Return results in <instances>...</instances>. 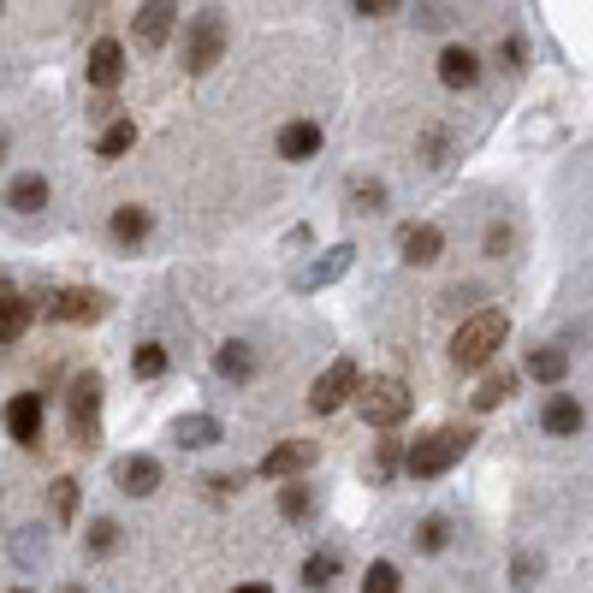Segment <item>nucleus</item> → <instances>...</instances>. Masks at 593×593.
<instances>
[{"mask_svg": "<svg viewBox=\"0 0 593 593\" xmlns=\"http://www.w3.org/2000/svg\"><path fill=\"white\" fill-rule=\"evenodd\" d=\"M31 321H36V303L19 297L12 285H0V351H7V344H19L24 332H31Z\"/></svg>", "mask_w": 593, "mask_h": 593, "instance_id": "15", "label": "nucleus"}, {"mask_svg": "<svg viewBox=\"0 0 593 593\" xmlns=\"http://www.w3.org/2000/svg\"><path fill=\"white\" fill-rule=\"evenodd\" d=\"M356 410H363L368 427H398L410 415V386L398 374H374V380L356 386Z\"/></svg>", "mask_w": 593, "mask_h": 593, "instance_id": "3", "label": "nucleus"}, {"mask_svg": "<svg viewBox=\"0 0 593 593\" xmlns=\"http://www.w3.org/2000/svg\"><path fill=\"white\" fill-rule=\"evenodd\" d=\"M511 392H516V368H511V374H504V368H499V374H487L481 392H475V410H481V415H487V410H499V403L511 398Z\"/></svg>", "mask_w": 593, "mask_h": 593, "instance_id": "28", "label": "nucleus"}, {"mask_svg": "<svg viewBox=\"0 0 593 593\" xmlns=\"http://www.w3.org/2000/svg\"><path fill=\"white\" fill-rule=\"evenodd\" d=\"M214 374L220 380H231V386H250L255 380V351L243 339H226L220 351H214Z\"/></svg>", "mask_w": 593, "mask_h": 593, "instance_id": "19", "label": "nucleus"}, {"mask_svg": "<svg viewBox=\"0 0 593 593\" xmlns=\"http://www.w3.org/2000/svg\"><path fill=\"white\" fill-rule=\"evenodd\" d=\"M528 374H534L540 386H552V392H558L563 374H570V351H558V344H540V351L528 356Z\"/></svg>", "mask_w": 593, "mask_h": 593, "instance_id": "24", "label": "nucleus"}, {"mask_svg": "<svg viewBox=\"0 0 593 593\" xmlns=\"http://www.w3.org/2000/svg\"><path fill=\"white\" fill-rule=\"evenodd\" d=\"M231 593H273L267 582H243V588H231Z\"/></svg>", "mask_w": 593, "mask_h": 593, "instance_id": "42", "label": "nucleus"}, {"mask_svg": "<svg viewBox=\"0 0 593 593\" xmlns=\"http://www.w3.org/2000/svg\"><path fill=\"white\" fill-rule=\"evenodd\" d=\"M42 422H48V410H42V392H19L7 403V433L24 445V452H36L42 445Z\"/></svg>", "mask_w": 593, "mask_h": 593, "instance_id": "11", "label": "nucleus"}, {"mask_svg": "<svg viewBox=\"0 0 593 593\" xmlns=\"http://www.w3.org/2000/svg\"><path fill=\"white\" fill-rule=\"evenodd\" d=\"M321 142H327V132L315 119H292L280 132V161H292V167L297 161H315V155H321Z\"/></svg>", "mask_w": 593, "mask_h": 593, "instance_id": "17", "label": "nucleus"}, {"mask_svg": "<svg viewBox=\"0 0 593 593\" xmlns=\"http://www.w3.org/2000/svg\"><path fill=\"white\" fill-rule=\"evenodd\" d=\"M172 440H179L184 452H208V445H220V422H214V415H202V410H191V415H179V422H172Z\"/></svg>", "mask_w": 593, "mask_h": 593, "instance_id": "21", "label": "nucleus"}, {"mask_svg": "<svg viewBox=\"0 0 593 593\" xmlns=\"http://www.w3.org/2000/svg\"><path fill=\"white\" fill-rule=\"evenodd\" d=\"M119 523H113V516H95V523H90V534H83V546H90V552L95 558H113V552H119Z\"/></svg>", "mask_w": 593, "mask_h": 593, "instance_id": "29", "label": "nucleus"}, {"mask_svg": "<svg viewBox=\"0 0 593 593\" xmlns=\"http://www.w3.org/2000/svg\"><path fill=\"white\" fill-rule=\"evenodd\" d=\"M60 593H90V588H78V582H66V588H60Z\"/></svg>", "mask_w": 593, "mask_h": 593, "instance_id": "43", "label": "nucleus"}, {"mask_svg": "<svg viewBox=\"0 0 593 593\" xmlns=\"http://www.w3.org/2000/svg\"><path fill=\"white\" fill-rule=\"evenodd\" d=\"M540 427L552 433V440H575V433L588 427V410H582V398L575 392H552L540 403Z\"/></svg>", "mask_w": 593, "mask_h": 593, "instance_id": "12", "label": "nucleus"}, {"mask_svg": "<svg viewBox=\"0 0 593 593\" xmlns=\"http://www.w3.org/2000/svg\"><path fill=\"white\" fill-rule=\"evenodd\" d=\"M315 457H321L315 440H285V445H273V452L262 457V475L267 481H297L303 469H315Z\"/></svg>", "mask_w": 593, "mask_h": 593, "instance_id": "10", "label": "nucleus"}, {"mask_svg": "<svg viewBox=\"0 0 593 593\" xmlns=\"http://www.w3.org/2000/svg\"><path fill=\"white\" fill-rule=\"evenodd\" d=\"M132 142H137V125L132 119H113L107 132H101L95 155H101V161H125V155H132Z\"/></svg>", "mask_w": 593, "mask_h": 593, "instance_id": "27", "label": "nucleus"}, {"mask_svg": "<svg viewBox=\"0 0 593 593\" xmlns=\"http://www.w3.org/2000/svg\"><path fill=\"white\" fill-rule=\"evenodd\" d=\"M445 540H452L445 516H422V523H415V546H422V552H445Z\"/></svg>", "mask_w": 593, "mask_h": 593, "instance_id": "33", "label": "nucleus"}, {"mask_svg": "<svg viewBox=\"0 0 593 593\" xmlns=\"http://www.w3.org/2000/svg\"><path fill=\"white\" fill-rule=\"evenodd\" d=\"M469 445H475L469 427H433V433H422V440L403 452V475H410V481H440L445 469H457V463H463Z\"/></svg>", "mask_w": 593, "mask_h": 593, "instance_id": "1", "label": "nucleus"}, {"mask_svg": "<svg viewBox=\"0 0 593 593\" xmlns=\"http://www.w3.org/2000/svg\"><path fill=\"white\" fill-rule=\"evenodd\" d=\"M12 558H19V563H24V570H36V563H42V558H48V540H42V534H36V528H24V534H19V540H12Z\"/></svg>", "mask_w": 593, "mask_h": 593, "instance_id": "35", "label": "nucleus"}, {"mask_svg": "<svg viewBox=\"0 0 593 593\" xmlns=\"http://www.w3.org/2000/svg\"><path fill=\"white\" fill-rule=\"evenodd\" d=\"M504 339H511V315H504V309H475L469 321L452 332V363H457V368L493 363Z\"/></svg>", "mask_w": 593, "mask_h": 593, "instance_id": "2", "label": "nucleus"}, {"mask_svg": "<svg viewBox=\"0 0 593 593\" xmlns=\"http://www.w3.org/2000/svg\"><path fill=\"white\" fill-rule=\"evenodd\" d=\"M511 582H516V588H534V582H540V558H534V552H516V558H511Z\"/></svg>", "mask_w": 593, "mask_h": 593, "instance_id": "37", "label": "nucleus"}, {"mask_svg": "<svg viewBox=\"0 0 593 593\" xmlns=\"http://www.w3.org/2000/svg\"><path fill=\"white\" fill-rule=\"evenodd\" d=\"M398 469H403V452H398V440H380V445H374V457L363 463L368 487H386V481H392Z\"/></svg>", "mask_w": 593, "mask_h": 593, "instance_id": "25", "label": "nucleus"}, {"mask_svg": "<svg viewBox=\"0 0 593 593\" xmlns=\"http://www.w3.org/2000/svg\"><path fill=\"white\" fill-rule=\"evenodd\" d=\"M12 593H31V588H12Z\"/></svg>", "mask_w": 593, "mask_h": 593, "instance_id": "45", "label": "nucleus"}, {"mask_svg": "<svg viewBox=\"0 0 593 593\" xmlns=\"http://www.w3.org/2000/svg\"><path fill=\"white\" fill-rule=\"evenodd\" d=\"M90 83L95 90H119L125 83V42H113V36L95 42L90 48Z\"/></svg>", "mask_w": 593, "mask_h": 593, "instance_id": "16", "label": "nucleus"}, {"mask_svg": "<svg viewBox=\"0 0 593 593\" xmlns=\"http://www.w3.org/2000/svg\"><path fill=\"white\" fill-rule=\"evenodd\" d=\"M42 202H48V179H42V172H19V179L7 184V208L12 214H36Z\"/></svg>", "mask_w": 593, "mask_h": 593, "instance_id": "22", "label": "nucleus"}, {"mask_svg": "<svg viewBox=\"0 0 593 593\" xmlns=\"http://www.w3.org/2000/svg\"><path fill=\"white\" fill-rule=\"evenodd\" d=\"M511 243H516V231L504 226V220L487 226V255H511Z\"/></svg>", "mask_w": 593, "mask_h": 593, "instance_id": "38", "label": "nucleus"}, {"mask_svg": "<svg viewBox=\"0 0 593 593\" xmlns=\"http://www.w3.org/2000/svg\"><path fill=\"white\" fill-rule=\"evenodd\" d=\"M113 481H119V493H132V499H149L155 487L167 481V469H161V457H149V452H132V457H119V463H113Z\"/></svg>", "mask_w": 593, "mask_h": 593, "instance_id": "9", "label": "nucleus"}, {"mask_svg": "<svg viewBox=\"0 0 593 593\" xmlns=\"http://www.w3.org/2000/svg\"><path fill=\"white\" fill-rule=\"evenodd\" d=\"M403 588V575H398V563H386V558H374L368 563V575H363V593H398Z\"/></svg>", "mask_w": 593, "mask_h": 593, "instance_id": "32", "label": "nucleus"}, {"mask_svg": "<svg viewBox=\"0 0 593 593\" xmlns=\"http://www.w3.org/2000/svg\"><path fill=\"white\" fill-rule=\"evenodd\" d=\"M54 516H60V523L78 516V481H54Z\"/></svg>", "mask_w": 593, "mask_h": 593, "instance_id": "36", "label": "nucleus"}, {"mask_svg": "<svg viewBox=\"0 0 593 593\" xmlns=\"http://www.w3.org/2000/svg\"><path fill=\"white\" fill-rule=\"evenodd\" d=\"M356 386H363V374H356V363H351V356H332V363H327V374L309 386V410H315V415H332L339 403H351V398H356Z\"/></svg>", "mask_w": 593, "mask_h": 593, "instance_id": "5", "label": "nucleus"}, {"mask_svg": "<svg viewBox=\"0 0 593 593\" xmlns=\"http://www.w3.org/2000/svg\"><path fill=\"white\" fill-rule=\"evenodd\" d=\"M202 493H208V499H231V493H238V475H208Z\"/></svg>", "mask_w": 593, "mask_h": 593, "instance_id": "39", "label": "nucleus"}, {"mask_svg": "<svg viewBox=\"0 0 593 593\" xmlns=\"http://www.w3.org/2000/svg\"><path fill=\"white\" fill-rule=\"evenodd\" d=\"M132 368H137V380H161L167 374V344H137Z\"/></svg>", "mask_w": 593, "mask_h": 593, "instance_id": "30", "label": "nucleus"}, {"mask_svg": "<svg viewBox=\"0 0 593 593\" xmlns=\"http://www.w3.org/2000/svg\"><path fill=\"white\" fill-rule=\"evenodd\" d=\"M493 66H499V71H511V78H516V71L528 66V42H523V36H504L499 48H493Z\"/></svg>", "mask_w": 593, "mask_h": 593, "instance_id": "34", "label": "nucleus"}, {"mask_svg": "<svg viewBox=\"0 0 593 593\" xmlns=\"http://www.w3.org/2000/svg\"><path fill=\"white\" fill-rule=\"evenodd\" d=\"M48 315H54L60 327H90V321H101V315H107V297L90 292V285H66V292L48 297Z\"/></svg>", "mask_w": 593, "mask_h": 593, "instance_id": "6", "label": "nucleus"}, {"mask_svg": "<svg viewBox=\"0 0 593 593\" xmlns=\"http://www.w3.org/2000/svg\"><path fill=\"white\" fill-rule=\"evenodd\" d=\"M356 12H363V19H386V12H398L392 0H356Z\"/></svg>", "mask_w": 593, "mask_h": 593, "instance_id": "40", "label": "nucleus"}, {"mask_svg": "<svg viewBox=\"0 0 593 593\" xmlns=\"http://www.w3.org/2000/svg\"><path fill=\"white\" fill-rule=\"evenodd\" d=\"M351 262H356L351 243H332V250L309 255V262L297 267V292H321V285H339L344 273H351Z\"/></svg>", "mask_w": 593, "mask_h": 593, "instance_id": "8", "label": "nucleus"}, {"mask_svg": "<svg viewBox=\"0 0 593 593\" xmlns=\"http://www.w3.org/2000/svg\"><path fill=\"white\" fill-rule=\"evenodd\" d=\"M339 546H327V552H315L309 563H303V588H315V593H327L332 582H339Z\"/></svg>", "mask_w": 593, "mask_h": 593, "instance_id": "26", "label": "nucleus"}, {"mask_svg": "<svg viewBox=\"0 0 593 593\" xmlns=\"http://www.w3.org/2000/svg\"><path fill=\"white\" fill-rule=\"evenodd\" d=\"M315 511H321V493H315V487H303V481L280 487V516H285V523H309Z\"/></svg>", "mask_w": 593, "mask_h": 593, "instance_id": "23", "label": "nucleus"}, {"mask_svg": "<svg viewBox=\"0 0 593 593\" xmlns=\"http://www.w3.org/2000/svg\"><path fill=\"white\" fill-rule=\"evenodd\" d=\"M440 83L445 90H475V83H481V54H475L469 42L440 48Z\"/></svg>", "mask_w": 593, "mask_h": 593, "instance_id": "14", "label": "nucleus"}, {"mask_svg": "<svg viewBox=\"0 0 593 593\" xmlns=\"http://www.w3.org/2000/svg\"><path fill=\"white\" fill-rule=\"evenodd\" d=\"M220 54H226V19H220V12H196V19H191V48H184V66H191V71H208Z\"/></svg>", "mask_w": 593, "mask_h": 593, "instance_id": "7", "label": "nucleus"}, {"mask_svg": "<svg viewBox=\"0 0 593 593\" xmlns=\"http://www.w3.org/2000/svg\"><path fill=\"white\" fill-rule=\"evenodd\" d=\"M172 24H179V12L172 7H161V0H155V7H137V48H167V36H172Z\"/></svg>", "mask_w": 593, "mask_h": 593, "instance_id": "20", "label": "nucleus"}, {"mask_svg": "<svg viewBox=\"0 0 593 593\" xmlns=\"http://www.w3.org/2000/svg\"><path fill=\"white\" fill-rule=\"evenodd\" d=\"M107 231H113V243H119V250H137V243L155 231V214H149V208H137V202H125V208H113Z\"/></svg>", "mask_w": 593, "mask_h": 593, "instance_id": "18", "label": "nucleus"}, {"mask_svg": "<svg viewBox=\"0 0 593 593\" xmlns=\"http://www.w3.org/2000/svg\"><path fill=\"white\" fill-rule=\"evenodd\" d=\"M422 24H427V31H445V24H452V12H445V7H422Z\"/></svg>", "mask_w": 593, "mask_h": 593, "instance_id": "41", "label": "nucleus"}, {"mask_svg": "<svg viewBox=\"0 0 593 593\" xmlns=\"http://www.w3.org/2000/svg\"><path fill=\"white\" fill-rule=\"evenodd\" d=\"M351 208L380 214V208H386V184H380V179H351Z\"/></svg>", "mask_w": 593, "mask_h": 593, "instance_id": "31", "label": "nucleus"}, {"mask_svg": "<svg viewBox=\"0 0 593 593\" xmlns=\"http://www.w3.org/2000/svg\"><path fill=\"white\" fill-rule=\"evenodd\" d=\"M66 415H71V440H78L83 452H95L101 445V374L95 368H83L78 380H71Z\"/></svg>", "mask_w": 593, "mask_h": 593, "instance_id": "4", "label": "nucleus"}, {"mask_svg": "<svg viewBox=\"0 0 593 593\" xmlns=\"http://www.w3.org/2000/svg\"><path fill=\"white\" fill-rule=\"evenodd\" d=\"M398 255H403L410 267H433V262L445 255V231H440V226H427V220H422V226L410 220V226L398 231Z\"/></svg>", "mask_w": 593, "mask_h": 593, "instance_id": "13", "label": "nucleus"}, {"mask_svg": "<svg viewBox=\"0 0 593 593\" xmlns=\"http://www.w3.org/2000/svg\"><path fill=\"white\" fill-rule=\"evenodd\" d=\"M0 161H7V132H0Z\"/></svg>", "mask_w": 593, "mask_h": 593, "instance_id": "44", "label": "nucleus"}]
</instances>
